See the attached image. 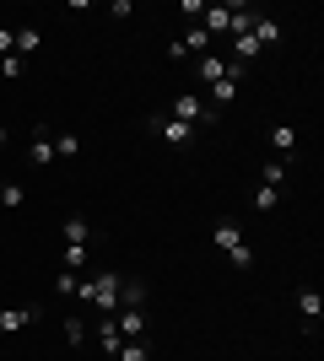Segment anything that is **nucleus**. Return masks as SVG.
Wrapping results in <instances>:
<instances>
[{
	"mask_svg": "<svg viewBox=\"0 0 324 361\" xmlns=\"http://www.w3.org/2000/svg\"><path fill=\"white\" fill-rule=\"evenodd\" d=\"M11 32H16V27H6V22H0V60L11 54Z\"/></svg>",
	"mask_w": 324,
	"mask_h": 361,
	"instance_id": "cd10ccee",
	"label": "nucleus"
},
{
	"mask_svg": "<svg viewBox=\"0 0 324 361\" xmlns=\"http://www.w3.org/2000/svg\"><path fill=\"white\" fill-rule=\"evenodd\" d=\"M114 329H119L124 340H146V307H119V313H114Z\"/></svg>",
	"mask_w": 324,
	"mask_h": 361,
	"instance_id": "6e6552de",
	"label": "nucleus"
},
{
	"mask_svg": "<svg viewBox=\"0 0 324 361\" xmlns=\"http://www.w3.org/2000/svg\"><path fill=\"white\" fill-rule=\"evenodd\" d=\"M297 318H303V329H319V318H324V297H319V291H313V286H303V291H297Z\"/></svg>",
	"mask_w": 324,
	"mask_h": 361,
	"instance_id": "423d86ee",
	"label": "nucleus"
},
{
	"mask_svg": "<svg viewBox=\"0 0 324 361\" xmlns=\"http://www.w3.org/2000/svg\"><path fill=\"white\" fill-rule=\"evenodd\" d=\"M65 340H71V345H81V340H87V324H81V318H65Z\"/></svg>",
	"mask_w": 324,
	"mask_h": 361,
	"instance_id": "bb28decb",
	"label": "nucleus"
},
{
	"mask_svg": "<svg viewBox=\"0 0 324 361\" xmlns=\"http://www.w3.org/2000/svg\"><path fill=\"white\" fill-rule=\"evenodd\" d=\"M227 71H244V65L222 60V54H200V60H195V81H200V87H211V81H222V75H227Z\"/></svg>",
	"mask_w": 324,
	"mask_h": 361,
	"instance_id": "0eeeda50",
	"label": "nucleus"
},
{
	"mask_svg": "<svg viewBox=\"0 0 324 361\" xmlns=\"http://www.w3.org/2000/svg\"><path fill=\"white\" fill-rule=\"evenodd\" d=\"M38 49H44V27H32V22H28V27L11 32V54H16V60H22V54H38Z\"/></svg>",
	"mask_w": 324,
	"mask_h": 361,
	"instance_id": "ddd939ff",
	"label": "nucleus"
},
{
	"mask_svg": "<svg viewBox=\"0 0 324 361\" xmlns=\"http://www.w3.org/2000/svg\"><path fill=\"white\" fill-rule=\"evenodd\" d=\"M248 38H254L260 49H276V44H281V22H276V16H265V11H254V27H248Z\"/></svg>",
	"mask_w": 324,
	"mask_h": 361,
	"instance_id": "9d476101",
	"label": "nucleus"
},
{
	"mask_svg": "<svg viewBox=\"0 0 324 361\" xmlns=\"http://www.w3.org/2000/svg\"><path fill=\"white\" fill-rule=\"evenodd\" d=\"M179 44H184V54H189V60H200V54H211V32H205V27H189L184 38H179Z\"/></svg>",
	"mask_w": 324,
	"mask_h": 361,
	"instance_id": "f3484780",
	"label": "nucleus"
},
{
	"mask_svg": "<svg viewBox=\"0 0 324 361\" xmlns=\"http://www.w3.org/2000/svg\"><path fill=\"white\" fill-rule=\"evenodd\" d=\"M60 238L71 243V248H92V221H87V216H65Z\"/></svg>",
	"mask_w": 324,
	"mask_h": 361,
	"instance_id": "f8f14e48",
	"label": "nucleus"
},
{
	"mask_svg": "<svg viewBox=\"0 0 324 361\" xmlns=\"http://www.w3.org/2000/svg\"><path fill=\"white\" fill-rule=\"evenodd\" d=\"M114 361H152V345H146V340H124Z\"/></svg>",
	"mask_w": 324,
	"mask_h": 361,
	"instance_id": "4be33fe9",
	"label": "nucleus"
},
{
	"mask_svg": "<svg viewBox=\"0 0 324 361\" xmlns=\"http://www.w3.org/2000/svg\"><path fill=\"white\" fill-rule=\"evenodd\" d=\"M238 81H244V71H227L222 81H211V87L200 92V97H205V108H222V103H232V97H238Z\"/></svg>",
	"mask_w": 324,
	"mask_h": 361,
	"instance_id": "39448f33",
	"label": "nucleus"
},
{
	"mask_svg": "<svg viewBox=\"0 0 324 361\" xmlns=\"http://www.w3.org/2000/svg\"><path fill=\"white\" fill-rule=\"evenodd\" d=\"M6 140H11V135H6V124H0V146H6Z\"/></svg>",
	"mask_w": 324,
	"mask_h": 361,
	"instance_id": "c85d7f7f",
	"label": "nucleus"
},
{
	"mask_svg": "<svg viewBox=\"0 0 324 361\" xmlns=\"http://www.w3.org/2000/svg\"><path fill=\"white\" fill-rule=\"evenodd\" d=\"M119 307H146V286L124 275V281H119Z\"/></svg>",
	"mask_w": 324,
	"mask_h": 361,
	"instance_id": "6ab92c4d",
	"label": "nucleus"
},
{
	"mask_svg": "<svg viewBox=\"0 0 324 361\" xmlns=\"http://www.w3.org/2000/svg\"><path fill=\"white\" fill-rule=\"evenodd\" d=\"M22 200H28V189H22L16 178H6V183H0V205H6V211H22Z\"/></svg>",
	"mask_w": 324,
	"mask_h": 361,
	"instance_id": "aec40b11",
	"label": "nucleus"
},
{
	"mask_svg": "<svg viewBox=\"0 0 324 361\" xmlns=\"http://www.w3.org/2000/svg\"><path fill=\"white\" fill-rule=\"evenodd\" d=\"M87 264H92V248H71V243H65V248H60V270L81 275V270H87Z\"/></svg>",
	"mask_w": 324,
	"mask_h": 361,
	"instance_id": "a211bd4d",
	"label": "nucleus"
},
{
	"mask_svg": "<svg viewBox=\"0 0 324 361\" xmlns=\"http://www.w3.org/2000/svg\"><path fill=\"white\" fill-rule=\"evenodd\" d=\"M152 130H157V140H162V146H195V135H200V130H195V124H179V119H168V114H157L152 119Z\"/></svg>",
	"mask_w": 324,
	"mask_h": 361,
	"instance_id": "20e7f679",
	"label": "nucleus"
},
{
	"mask_svg": "<svg viewBox=\"0 0 324 361\" xmlns=\"http://www.w3.org/2000/svg\"><path fill=\"white\" fill-rule=\"evenodd\" d=\"M276 205H281V189L260 183V189H254V211H276Z\"/></svg>",
	"mask_w": 324,
	"mask_h": 361,
	"instance_id": "5701e85b",
	"label": "nucleus"
},
{
	"mask_svg": "<svg viewBox=\"0 0 324 361\" xmlns=\"http://www.w3.org/2000/svg\"><path fill=\"white\" fill-rule=\"evenodd\" d=\"M22 71H28V60H16V54L0 60V81H22Z\"/></svg>",
	"mask_w": 324,
	"mask_h": 361,
	"instance_id": "b1692460",
	"label": "nucleus"
},
{
	"mask_svg": "<svg viewBox=\"0 0 324 361\" xmlns=\"http://www.w3.org/2000/svg\"><path fill=\"white\" fill-rule=\"evenodd\" d=\"M265 183L281 189V183H287V162H265Z\"/></svg>",
	"mask_w": 324,
	"mask_h": 361,
	"instance_id": "a878e982",
	"label": "nucleus"
},
{
	"mask_svg": "<svg viewBox=\"0 0 324 361\" xmlns=\"http://www.w3.org/2000/svg\"><path fill=\"white\" fill-rule=\"evenodd\" d=\"M38 318V307H0V340H11V334H22Z\"/></svg>",
	"mask_w": 324,
	"mask_h": 361,
	"instance_id": "1a4fd4ad",
	"label": "nucleus"
},
{
	"mask_svg": "<svg viewBox=\"0 0 324 361\" xmlns=\"http://www.w3.org/2000/svg\"><path fill=\"white\" fill-rule=\"evenodd\" d=\"M119 345H124V334L114 329V318L97 313V350H103V356H119Z\"/></svg>",
	"mask_w": 324,
	"mask_h": 361,
	"instance_id": "dca6fc26",
	"label": "nucleus"
},
{
	"mask_svg": "<svg viewBox=\"0 0 324 361\" xmlns=\"http://www.w3.org/2000/svg\"><path fill=\"white\" fill-rule=\"evenodd\" d=\"M200 27L211 32V38H222V32H232V6H205Z\"/></svg>",
	"mask_w": 324,
	"mask_h": 361,
	"instance_id": "2eb2a0df",
	"label": "nucleus"
},
{
	"mask_svg": "<svg viewBox=\"0 0 324 361\" xmlns=\"http://www.w3.org/2000/svg\"><path fill=\"white\" fill-rule=\"evenodd\" d=\"M76 286H81V275H71V270L54 275V291H60V297H76Z\"/></svg>",
	"mask_w": 324,
	"mask_h": 361,
	"instance_id": "393cba45",
	"label": "nucleus"
},
{
	"mask_svg": "<svg viewBox=\"0 0 324 361\" xmlns=\"http://www.w3.org/2000/svg\"><path fill=\"white\" fill-rule=\"evenodd\" d=\"M168 119L195 124V130H211V124H216V108H205V97H200V92H179V97L168 103Z\"/></svg>",
	"mask_w": 324,
	"mask_h": 361,
	"instance_id": "7ed1b4c3",
	"label": "nucleus"
},
{
	"mask_svg": "<svg viewBox=\"0 0 324 361\" xmlns=\"http://www.w3.org/2000/svg\"><path fill=\"white\" fill-rule=\"evenodd\" d=\"M28 162L44 173V167H54V135L49 130H32V146H28Z\"/></svg>",
	"mask_w": 324,
	"mask_h": 361,
	"instance_id": "9b49d317",
	"label": "nucleus"
},
{
	"mask_svg": "<svg viewBox=\"0 0 324 361\" xmlns=\"http://www.w3.org/2000/svg\"><path fill=\"white\" fill-rule=\"evenodd\" d=\"M270 151H276V162H292L297 157V130L292 124H276V130H270Z\"/></svg>",
	"mask_w": 324,
	"mask_h": 361,
	"instance_id": "4468645a",
	"label": "nucleus"
},
{
	"mask_svg": "<svg viewBox=\"0 0 324 361\" xmlns=\"http://www.w3.org/2000/svg\"><path fill=\"white\" fill-rule=\"evenodd\" d=\"M211 243H216V254L232 259V270H254V248L244 243V226L232 221V216H222V221L211 226Z\"/></svg>",
	"mask_w": 324,
	"mask_h": 361,
	"instance_id": "f03ea898",
	"label": "nucleus"
},
{
	"mask_svg": "<svg viewBox=\"0 0 324 361\" xmlns=\"http://www.w3.org/2000/svg\"><path fill=\"white\" fill-rule=\"evenodd\" d=\"M54 157H65V162H71V157H81V135L60 130V135H54Z\"/></svg>",
	"mask_w": 324,
	"mask_h": 361,
	"instance_id": "412c9836",
	"label": "nucleus"
},
{
	"mask_svg": "<svg viewBox=\"0 0 324 361\" xmlns=\"http://www.w3.org/2000/svg\"><path fill=\"white\" fill-rule=\"evenodd\" d=\"M119 281H124L119 270H97L92 281H81V286H76V302L97 307L103 318H114V313H119Z\"/></svg>",
	"mask_w": 324,
	"mask_h": 361,
	"instance_id": "f257e3e1",
	"label": "nucleus"
}]
</instances>
